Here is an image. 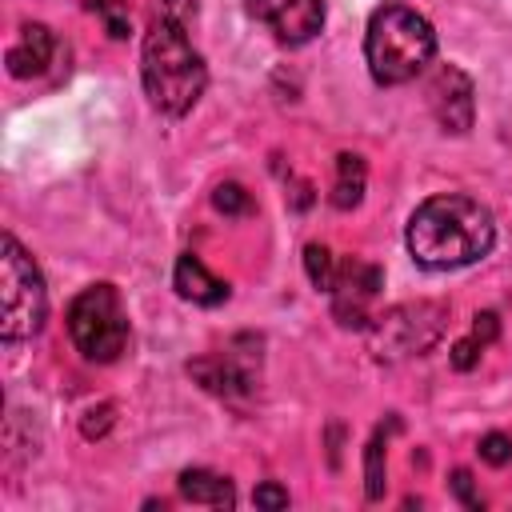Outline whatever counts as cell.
Segmentation results:
<instances>
[{
  "instance_id": "7a4b0ae2",
  "label": "cell",
  "mask_w": 512,
  "mask_h": 512,
  "mask_svg": "<svg viewBox=\"0 0 512 512\" xmlns=\"http://www.w3.org/2000/svg\"><path fill=\"white\" fill-rule=\"evenodd\" d=\"M140 80H144V96L156 112L184 116L196 108V100L204 96V84H208V68H204V56L184 36L180 20H172L164 12L152 16L144 44H140Z\"/></svg>"
},
{
  "instance_id": "3957f363",
  "label": "cell",
  "mask_w": 512,
  "mask_h": 512,
  "mask_svg": "<svg viewBox=\"0 0 512 512\" xmlns=\"http://www.w3.org/2000/svg\"><path fill=\"white\" fill-rule=\"evenodd\" d=\"M436 56L432 24L408 4H380L364 32V60L376 84L396 88L416 80Z\"/></svg>"
},
{
  "instance_id": "7c38bea8",
  "label": "cell",
  "mask_w": 512,
  "mask_h": 512,
  "mask_svg": "<svg viewBox=\"0 0 512 512\" xmlns=\"http://www.w3.org/2000/svg\"><path fill=\"white\" fill-rule=\"evenodd\" d=\"M52 52H56V40L44 24H24L16 44L8 48V72L16 80H28V76H40L48 64H52Z\"/></svg>"
},
{
  "instance_id": "4fadbf2b",
  "label": "cell",
  "mask_w": 512,
  "mask_h": 512,
  "mask_svg": "<svg viewBox=\"0 0 512 512\" xmlns=\"http://www.w3.org/2000/svg\"><path fill=\"white\" fill-rule=\"evenodd\" d=\"M176 484H180V496L192 504H208V508H232L236 504L232 484L208 468H184Z\"/></svg>"
},
{
  "instance_id": "9c48e42d",
  "label": "cell",
  "mask_w": 512,
  "mask_h": 512,
  "mask_svg": "<svg viewBox=\"0 0 512 512\" xmlns=\"http://www.w3.org/2000/svg\"><path fill=\"white\" fill-rule=\"evenodd\" d=\"M376 292H380V268L376 264H364L356 256L336 264L328 296H332V312L340 324H356V328L368 324V304L376 300Z\"/></svg>"
},
{
  "instance_id": "ac0fdd59",
  "label": "cell",
  "mask_w": 512,
  "mask_h": 512,
  "mask_svg": "<svg viewBox=\"0 0 512 512\" xmlns=\"http://www.w3.org/2000/svg\"><path fill=\"white\" fill-rule=\"evenodd\" d=\"M364 480H368V500H380V496H384V432H376L372 444H368Z\"/></svg>"
},
{
  "instance_id": "7402d4cb",
  "label": "cell",
  "mask_w": 512,
  "mask_h": 512,
  "mask_svg": "<svg viewBox=\"0 0 512 512\" xmlns=\"http://www.w3.org/2000/svg\"><path fill=\"white\" fill-rule=\"evenodd\" d=\"M252 500H256V508H288V492L280 484H260Z\"/></svg>"
},
{
  "instance_id": "44dd1931",
  "label": "cell",
  "mask_w": 512,
  "mask_h": 512,
  "mask_svg": "<svg viewBox=\"0 0 512 512\" xmlns=\"http://www.w3.org/2000/svg\"><path fill=\"white\" fill-rule=\"evenodd\" d=\"M452 492L460 496V504H468V508H480V496H476V488H472V476H468L464 468H456V472H452Z\"/></svg>"
},
{
  "instance_id": "277c9868",
  "label": "cell",
  "mask_w": 512,
  "mask_h": 512,
  "mask_svg": "<svg viewBox=\"0 0 512 512\" xmlns=\"http://www.w3.org/2000/svg\"><path fill=\"white\" fill-rule=\"evenodd\" d=\"M48 316V288L16 236L0 240V336L4 344L32 340Z\"/></svg>"
},
{
  "instance_id": "e0dca14e",
  "label": "cell",
  "mask_w": 512,
  "mask_h": 512,
  "mask_svg": "<svg viewBox=\"0 0 512 512\" xmlns=\"http://www.w3.org/2000/svg\"><path fill=\"white\" fill-rule=\"evenodd\" d=\"M212 204H216V212H224V216H244V212H252V196H248L236 180L220 184V188L212 192Z\"/></svg>"
},
{
  "instance_id": "9a60e30c",
  "label": "cell",
  "mask_w": 512,
  "mask_h": 512,
  "mask_svg": "<svg viewBox=\"0 0 512 512\" xmlns=\"http://www.w3.org/2000/svg\"><path fill=\"white\" fill-rule=\"evenodd\" d=\"M336 256L324 248V244H308L304 248V268H308V280L320 288V292H328L332 288V276H336Z\"/></svg>"
},
{
  "instance_id": "2e32d148",
  "label": "cell",
  "mask_w": 512,
  "mask_h": 512,
  "mask_svg": "<svg viewBox=\"0 0 512 512\" xmlns=\"http://www.w3.org/2000/svg\"><path fill=\"white\" fill-rule=\"evenodd\" d=\"M84 4H88V12H96L104 20L108 36H116V40L128 36V4L124 0H84Z\"/></svg>"
},
{
  "instance_id": "5bb4252c",
  "label": "cell",
  "mask_w": 512,
  "mask_h": 512,
  "mask_svg": "<svg viewBox=\"0 0 512 512\" xmlns=\"http://www.w3.org/2000/svg\"><path fill=\"white\" fill-rule=\"evenodd\" d=\"M364 184H368V168L356 152H340L336 156V184H332V204L340 212L356 208L364 200Z\"/></svg>"
},
{
  "instance_id": "ffe728a7",
  "label": "cell",
  "mask_w": 512,
  "mask_h": 512,
  "mask_svg": "<svg viewBox=\"0 0 512 512\" xmlns=\"http://www.w3.org/2000/svg\"><path fill=\"white\" fill-rule=\"evenodd\" d=\"M480 352H484V344H480V340H472V336H468V340H460V344H456V348H452V364H456V368H460V372H464V368H472V364H476V360H480Z\"/></svg>"
},
{
  "instance_id": "6da1fadb",
  "label": "cell",
  "mask_w": 512,
  "mask_h": 512,
  "mask_svg": "<svg viewBox=\"0 0 512 512\" xmlns=\"http://www.w3.org/2000/svg\"><path fill=\"white\" fill-rule=\"evenodd\" d=\"M404 244L420 268L452 272V268H468L492 252L496 224L480 200L460 196V192H440V196H428L408 216Z\"/></svg>"
},
{
  "instance_id": "8992f818",
  "label": "cell",
  "mask_w": 512,
  "mask_h": 512,
  "mask_svg": "<svg viewBox=\"0 0 512 512\" xmlns=\"http://www.w3.org/2000/svg\"><path fill=\"white\" fill-rule=\"evenodd\" d=\"M444 332V304H400L372 324V352L380 360L420 356Z\"/></svg>"
},
{
  "instance_id": "30bf717a",
  "label": "cell",
  "mask_w": 512,
  "mask_h": 512,
  "mask_svg": "<svg viewBox=\"0 0 512 512\" xmlns=\"http://www.w3.org/2000/svg\"><path fill=\"white\" fill-rule=\"evenodd\" d=\"M188 372H192L208 392H216V396H244V392H252V384H256L252 360H248V364H236L232 352H224V356H204V360L188 364Z\"/></svg>"
},
{
  "instance_id": "52a82bcc",
  "label": "cell",
  "mask_w": 512,
  "mask_h": 512,
  "mask_svg": "<svg viewBox=\"0 0 512 512\" xmlns=\"http://www.w3.org/2000/svg\"><path fill=\"white\" fill-rule=\"evenodd\" d=\"M248 12L288 48L316 40L324 28V0H248Z\"/></svg>"
},
{
  "instance_id": "8fae6325",
  "label": "cell",
  "mask_w": 512,
  "mask_h": 512,
  "mask_svg": "<svg viewBox=\"0 0 512 512\" xmlns=\"http://www.w3.org/2000/svg\"><path fill=\"white\" fill-rule=\"evenodd\" d=\"M172 288H176L184 300L200 304V308H216V304L228 300V284H224L220 276H212V272L200 264V256H192V252H184V256L176 260V268H172Z\"/></svg>"
},
{
  "instance_id": "ba28073f",
  "label": "cell",
  "mask_w": 512,
  "mask_h": 512,
  "mask_svg": "<svg viewBox=\"0 0 512 512\" xmlns=\"http://www.w3.org/2000/svg\"><path fill=\"white\" fill-rule=\"evenodd\" d=\"M428 108L436 116V124L444 132H456L464 136L472 128V116H476V92H472V80L464 68L456 64H440L432 76H428Z\"/></svg>"
},
{
  "instance_id": "5b68a950",
  "label": "cell",
  "mask_w": 512,
  "mask_h": 512,
  "mask_svg": "<svg viewBox=\"0 0 512 512\" xmlns=\"http://www.w3.org/2000/svg\"><path fill=\"white\" fill-rule=\"evenodd\" d=\"M68 336L92 364H112L128 348V312L112 284H88L68 304Z\"/></svg>"
},
{
  "instance_id": "603a6c76",
  "label": "cell",
  "mask_w": 512,
  "mask_h": 512,
  "mask_svg": "<svg viewBox=\"0 0 512 512\" xmlns=\"http://www.w3.org/2000/svg\"><path fill=\"white\" fill-rule=\"evenodd\" d=\"M496 328H500L496 312H476V324H472V340H480V344H492V340H496Z\"/></svg>"
},
{
  "instance_id": "d6986e66",
  "label": "cell",
  "mask_w": 512,
  "mask_h": 512,
  "mask_svg": "<svg viewBox=\"0 0 512 512\" xmlns=\"http://www.w3.org/2000/svg\"><path fill=\"white\" fill-rule=\"evenodd\" d=\"M480 460H488V464H508L512 460V436H504V432H488L484 440H480Z\"/></svg>"
}]
</instances>
